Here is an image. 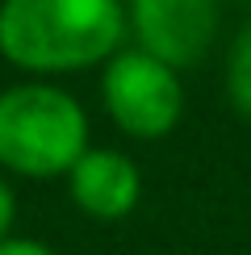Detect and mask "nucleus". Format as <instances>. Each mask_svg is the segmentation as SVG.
Returning a JSON list of instances; mask_svg holds the SVG:
<instances>
[{"instance_id": "obj_4", "label": "nucleus", "mask_w": 251, "mask_h": 255, "mask_svg": "<svg viewBox=\"0 0 251 255\" xmlns=\"http://www.w3.org/2000/svg\"><path fill=\"white\" fill-rule=\"evenodd\" d=\"M126 21L138 50L167 67H188L218 34V0H126Z\"/></svg>"}, {"instance_id": "obj_6", "label": "nucleus", "mask_w": 251, "mask_h": 255, "mask_svg": "<svg viewBox=\"0 0 251 255\" xmlns=\"http://www.w3.org/2000/svg\"><path fill=\"white\" fill-rule=\"evenodd\" d=\"M226 92L230 105L251 122V25L239 34L235 50H230V67H226Z\"/></svg>"}, {"instance_id": "obj_5", "label": "nucleus", "mask_w": 251, "mask_h": 255, "mask_svg": "<svg viewBox=\"0 0 251 255\" xmlns=\"http://www.w3.org/2000/svg\"><path fill=\"white\" fill-rule=\"evenodd\" d=\"M67 193L80 214L97 222H118L138 205L142 176L130 155L113 151V146H88L80 163L67 172Z\"/></svg>"}, {"instance_id": "obj_8", "label": "nucleus", "mask_w": 251, "mask_h": 255, "mask_svg": "<svg viewBox=\"0 0 251 255\" xmlns=\"http://www.w3.org/2000/svg\"><path fill=\"white\" fill-rule=\"evenodd\" d=\"M0 255H55V251L34 243V239H4L0 243Z\"/></svg>"}, {"instance_id": "obj_3", "label": "nucleus", "mask_w": 251, "mask_h": 255, "mask_svg": "<svg viewBox=\"0 0 251 255\" xmlns=\"http://www.w3.org/2000/svg\"><path fill=\"white\" fill-rule=\"evenodd\" d=\"M101 97L113 126L130 138H142V142L172 134L184 113V84L176 76V67H167L138 46L118 50L105 63Z\"/></svg>"}, {"instance_id": "obj_1", "label": "nucleus", "mask_w": 251, "mask_h": 255, "mask_svg": "<svg viewBox=\"0 0 251 255\" xmlns=\"http://www.w3.org/2000/svg\"><path fill=\"white\" fill-rule=\"evenodd\" d=\"M126 34V0H0V55L29 76L109 63Z\"/></svg>"}, {"instance_id": "obj_2", "label": "nucleus", "mask_w": 251, "mask_h": 255, "mask_svg": "<svg viewBox=\"0 0 251 255\" xmlns=\"http://www.w3.org/2000/svg\"><path fill=\"white\" fill-rule=\"evenodd\" d=\"M88 151V113L55 84H13L0 92V167L29 180L67 176Z\"/></svg>"}, {"instance_id": "obj_7", "label": "nucleus", "mask_w": 251, "mask_h": 255, "mask_svg": "<svg viewBox=\"0 0 251 255\" xmlns=\"http://www.w3.org/2000/svg\"><path fill=\"white\" fill-rule=\"evenodd\" d=\"M13 222H17V201H13V188L0 180V243L13 239Z\"/></svg>"}]
</instances>
